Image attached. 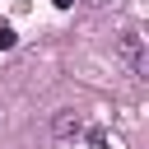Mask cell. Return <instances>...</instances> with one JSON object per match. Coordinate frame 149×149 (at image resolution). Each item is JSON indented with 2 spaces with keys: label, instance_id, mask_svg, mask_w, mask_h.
Masks as SVG:
<instances>
[{
  "label": "cell",
  "instance_id": "obj_1",
  "mask_svg": "<svg viewBox=\"0 0 149 149\" xmlns=\"http://www.w3.org/2000/svg\"><path fill=\"white\" fill-rule=\"evenodd\" d=\"M121 61L140 74L144 70V42H140V33H121Z\"/></svg>",
  "mask_w": 149,
  "mask_h": 149
},
{
  "label": "cell",
  "instance_id": "obj_2",
  "mask_svg": "<svg viewBox=\"0 0 149 149\" xmlns=\"http://www.w3.org/2000/svg\"><path fill=\"white\" fill-rule=\"evenodd\" d=\"M79 126H84V121H79L74 112H56V121H51L56 135H79Z\"/></svg>",
  "mask_w": 149,
  "mask_h": 149
},
{
  "label": "cell",
  "instance_id": "obj_3",
  "mask_svg": "<svg viewBox=\"0 0 149 149\" xmlns=\"http://www.w3.org/2000/svg\"><path fill=\"white\" fill-rule=\"evenodd\" d=\"M14 42H19V37H14V28H9V23H0V51H9Z\"/></svg>",
  "mask_w": 149,
  "mask_h": 149
},
{
  "label": "cell",
  "instance_id": "obj_4",
  "mask_svg": "<svg viewBox=\"0 0 149 149\" xmlns=\"http://www.w3.org/2000/svg\"><path fill=\"white\" fill-rule=\"evenodd\" d=\"M51 5H56V9H70V5H74V0H51Z\"/></svg>",
  "mask_w": 149,
  "mask_h": 149
}]
</instances>
